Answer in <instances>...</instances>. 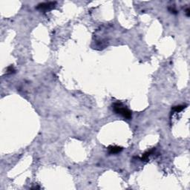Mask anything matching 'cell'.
<instances>
[{
    "label": "cell",
    "mask_w": 190,
    "mask_h": 190,
    "mask_svg": "<svg viewBox=\"0 0 190 190\" xmlns=\"http://www.w3.org/2000/svg\"><path fill=\"white\" fill-rule=\"evenodd\" d=\"M113 110L116 114L122 115L124 118L130 120L131 118V112L128 110L126 106H124L121 103H115L112 106Z\"/></svg>",
    "instance_id": "6da1fadb"
},
{
    "label": "cell",
    "mask_w": 190,
    "mask_h": 190,
    "mask_svg": "<svg viewBox=\"0 0 190 190\" xmlns=\"http://www.w3.org/2000/svg\"><path fill=\"white\" fill-rule=\"evenodd\" d=\"M57 5V2H43L40 3L37 6V9L40 11H50L53 8H55Z\"/></svg>",
    "instance_id": "7a4b0ae2"
},
{
    "label": "cell",
    "mask_w": 190,
    "mask_h": 190,
    "mask_svg": "<svg viewBox=\"0 0 190 190\" xmlns=\"http://www.w3.org/2000/svg\"><path fill=\"white\" fill-rule=\"evenodd\" d=\"M108 152L112 154L120 153L123 150V148L120 146H108Z\"/></svg>",
    "instance_id": "3957f363"
},
{
    "label": "cell",
    "mask_w": 190,
    "mask_h": 190,
    "mask_svg": "<svg viewBox=\"0 0 190 190\" xmlns=\"http://www.w3.org/2000/svg\"><path fill=\"white\" fill-rule=\"evenodd\" d=\"M154 151V148H152V149H151V150H149V151H146V152L143 154V156H142V157H141L142 161H144V162H147V161H148V157L153 153Z\"/></svg>",
    "instance_id": "277c9868"
},
{
    "label": "cell",
    "mask_w": 190,
    "mask_h": 190,
    "mask_svg": "<svg viewBox=\"0 0 190 190\" xmlns=\"http://www.w3.org/2000/svg\"><path fill=\"white\" fill-rule=\"evenodd\" d=\"M185 106H174L172 108H171V111L173 112H180L182 110H183L185 108Z\"/></svg>",
    "instance_id": "5b68a950"
},
{
    "label": "cell",
    "mask_w": 190,
    "mask_h": 190,
    "mask_svg": "<svg viewBox=\"0 0 190 190\" xmlns=\"http://www.w3.org/2000/svg\"><path fill=\"white\" fill-rule=\"evenodd\" d=\"M15 71H15V69H14V68L13 65H11V66H9V67L7 68V72H8V74H14Z\"/></svg>",
    "instance_id": "8992f818"
},
{
    "label": "cell",
    "mask_w": 190,
    "mask_h": 190,
    "mask_svg": "<svg viewBox=\"0 0 190 190\" xmlns=\"http://www.w3.org/2000/svg\"><path fill=\"white\" fill-rule=\"evenodd\" d=\"M169 11L171 13H173V14H177V12L176 10H174V9L172 8H169Z\"/></svg>",
    "instance_id": "52a82bcc"
},
{
    "label": "cell",
    "mask_w": 190,
    "mask_h": 190,
    "mask_svg": "<svg viewBox=\"0 0 190 190\" xmlns=\"http://www.w3.org/2000/svg\"><path fill=\"white\" fill-rule=\"evenodd\" d=\"M189 11H189V8H187V9L186 10V16H187L188 17H189V16H190V12H189Z\"/></svg>",
    "instance_id": "ba28073f"
}]
</instances>
